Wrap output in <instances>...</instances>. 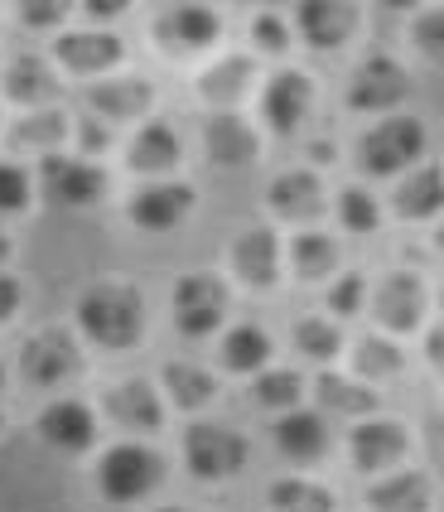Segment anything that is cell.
<instances>
[{
  "mask_svg": "<svg viewBox=\"0 0 444 512\" xmlns=\"http://www.w3.org/2000/svg\"><path fill=\"white\" fill-rule=\"evenodd\" d=\"M78 324H83V334L97 343V348L121 353V348H131V343L140 339V329H145V300L121 281L92 285L83 300H78Z\"/></svg>",
  "mask_w": 444,
  "mask_h": 512,
  "instance_id": "1",
  "label": "cell"
},
{
  "mask_svg": "<svg viewBox=\"0 0 444 512\" xmlns=\"http://www.w3.org/2000/svg\"><path fill=\"white\" fill-rule=\"evenodd\" d=\"M97 484H102L111 503H136V498L165 484V459L155 450H145V445H116L97 464Z\"/></svg>",
  "mask_w": 444,
  "mask_h": 512,
  "instance_id": "2",
  "label": "cell"
},
{
  "mask_svg": "<svg viewBox=\"0 0 444 512\" xmlns=\"http://www.w3.org/2000/svg\"><path fill=\"white\" fill-rule=\"evenodd\" d=\"M425 145V126L416 116H382L358 141V165L367 174H396L406 170Z\"/></svg>",
  "mask_w": 444,
  "mask_h": 512,
  "instance_id": "3",
  "label": "cell"
},
{
  "mask_svg": "<svg viewBox=\"0 0 444 512\" xmlns=\"http://www.w3.org/2000/svg\"><path fill=\"white\" fill-rule=\"evenodd\" d=\"M184 459H189V474L194 479H232L247 469V440L227 426H189L184 435Z\"/></svg>",
  "mask_w": 444,
  "mask_h": 512,
  "instance_id": "4",
  "label": "cell"
},
{
  "mask_svg": "<svg viewBox=\"0 0 444 512\" xmlns=\"http://www.w3.org/2000/svg\"><path fill=\"white\" fill-rule=\"evenodd\" d=\"M78 368H83V353L68 329H39L20 348V377L29 387H63Z\"/></svg>",
  "mask_w": 444,
  "mask_h": 512,
  "instance_id": "5",
  "label": "cell"
},
{
  "mask_svg": "<svg viewBox=\"0 0 444 512\" xmlns=\"http://www.w3.org/2000/svg\"><path fill=\"white\" fill-rule=\"evenodd\" d=\"M222 319H227V285L218 276L198 271V276H184L174 285V324H179V334L208 339Z\"/></svg>",
  "mask_w": 444,
  "mask_h": 512,
  "instance_id": "6",
  "label": "cell"
},
{
  "mask_svg": "<svg viewBox=\"0 0 444 512\" xmlns=\"http://www.w3.org/2000/svg\"><path fill=\"white\" fill-rule=\"evenodd\" d=\"M218 10L213 5H165L155 15V39L165 44L169 54H203L208 44H218Z\"/></svg>",
  "mask_w": 444,
  "mask_h": 512,
  "instance_id": "7",
  "label": "cell"
},
{
  "mask_svg": "<svg viewBox=\"0 0 444 512\" xmlns=\"http://www.w3.org/2000/svg\"><path fill=\"white\" fill-rule=\"evenodd\" d=\"M367 310L382 324V334H411V329H420V319H425V285L411 271H396L387 281H377Z\"/></svg>",
  "mask_w": 444,
  "mask_h": 512,
  "instance_id": "8",
  "label": "cell"
},
{
  "mask_svg": "<svg viewBox=\"0 0 444 512\" xmlns=\"http://www.w3.org/2000/svg\"><path fill=\"white\" fill-rule=\"evenodd\" d=\"M54 58L68 73L97 78V73H111V68L126 58V44H121V34H111V29H68V34L54 39Z\"/></svg>",
  "mask_w": 444,
  "mask_h": 512,
  "instance_id": "9",
  "label": "cell"
},
{
  "mask_svg": "<svg viewBox=\"0 0 444 512\" xmlns=\"http://www.w3.org/2000/svg\"><path fill=\"white\" fill-rule=\"evenodd\" d=\"M309 112H314V83H309L305 73H295V68L276 73L266 83V92H261V121L276 136H295Z\"/></svg>",
  "mask_w": 444,
  "mask_h": 512,
  "instance_id": "10",
  "label": "cell"
},
{
  "mask_svg": "<svg viewBox=\"0 0 444 512\" xmlns=\"http://www.w3.org/2000/svg\"><path fill=\"white\" fill-rule=\"evenodd\" d=\"M406 92H411L406 68L387 54H372L353 73V83H348V107H358V112H391Z\"/></svg>",
  "mask_w": 444,
  "mask_h": 512,
  "instance_id": "11",
  "label": "cell"
},
{
  "mask_svg": "<svg viewBox=\"0 0 444 512\" xmlns=\"http://www.w3.org/2000/svg\"><path fill=\"white\" fill-rule=\"evenodd\" d=\"M295 25L309 49H343L358 34V5L348 0H300L295 5Z\"/></svg>",
  "mask_w": 444,
  "mask_h": 512,
  "instance_id": "12",
  "label": "cell"
},
{
  "mask_svg": "<svg viewBox=\"0 0 444 512\" xmlns=\"http://www.w3.org/2000/svg\"><path fill=\"white\" fill-rule=\"evenodd\" d=\"M44 194L58 208H92L107 194V174L92 160H44Z\"/></svg>",
  "mask_w": 444,
  "mask_h": 512,
  "instance_id": "13",
  "label": "cell"
},
{
  "mask_svg": "<svg viewBox=\"0 0 444 512\" xmlns=\"http://www.w3.org/2000/svg\"><path fill=\"white\" fill-rule=\"evenodd\" d=\"M189 208H194L189 184H145L131 199V223L145 232H169L189 218Z\"/></svg>",
  "mask_w": 444,
  "mask_h": 512,
  "instance_id": "14",
  "label": "cell"
},
{
  "mask_svg": "<svg viewBox=\"0 0 444 512\" xmlns=\"http://www.w3.org/2000/svg\"><path fill=\"white\" fill-rule=\"evenodd\" d=\"M203 145H208V160L218 165V170H247L251 160L261 155V141H256V131H251L242 116L232 112H218L208 121V131H203Z\"/></svg>",
  "mask_w": 444,
  "mask_h": 512,
  "instance_id": "15",
  "label": "cell"
},
{
  "mask_svg": "<svg viewBox=\"0 0 444 512\" xmlns=\"http://www.w3.org/2000/svg\"><path fill=\"white\" fill-rule=\"evenodd\" d=\"M232 271L251 290H271L280 281V242L271 228H247L232 242Z\"/></svg>",
  "mask_w": 444,
  "mask_h": 512,
  "instance_id": "16",
  "label": "cell"
},
{
  "mask_svg": "<svg viewBox=\"0 0 444 512\" xmlns=\"http://www.w3.org/2000/svg\"><path fill=\"white\" fill-rule=\"evenodd\" d=\"M107 416L121 430H136V435H150V430L165 426V406H160L155 387H150L145 377H131V382L111 387L107 392Z\"/></svg>",
  "mask_w": 444,
  "mask_h": 512,
  "instance_id": "17",
  "label": "cell"
},
{
  "mask_svg": "<svg viewBox=\"0 0 444 512\" xmlns=\"http://www.w3.org/2000/svg\"><path fill=\"white\" fill-rule=\"evenodd\" d=\"M266 203L276 208L280 218H290V223H309V218L324 213V179L309 170H285L271 179Z\"/></svg>",
  "mask_w": 444,
  "mask_h": 512,
  "instance_id": "18",
  "label": "cell"
},
{
  "mask_svg": "<svg viewBox=\"0 0 444 512\" xmlns=\"http://www.w3.org/2000/svg\"><path fill=\"white\" fill-rule=\"evenodd\" d=\"M39 435L54 445V450H68V455H83L87 445L97 440V421L83 401H54L39 411Z\"/></svg>",
  "mask_w": 444,
  "mask_h": 512,
  "instance_id": "19",
  "label": "cell"
},
{
  "mask_svg": "<svg viewBox=\"0 0 444 512\" xmlns=\"http://www.w3.org/2000/svg\"><path fill=\"white\" fill-rule=\"evenodd\" d=\"M150 102H155V87L145 83V78H107V83H97L87 92V107L102 116V121H111V126L145 116Z\"/></svg>",
  "mask_w": 444,
  "mask_h": 512,
  "instance_id": "20",
  "label": "cell"
},
{
  "mask_svg": "<svg viewBox=\"0 0 444 512\" xmlns=\"http://www.w3.org/2000/svg\"><path fill=\"white\" fill-rule=\"evenodd\" d=\"M348 450H353V464L362 474H382L406 455V430H401V421H367V426L353 430Z\"/></svg>",
  "mask_w": 444,
  "mask_h": 512,
  "instance_id": "21",
  "label": "cell"
},
{
  "mask_svg": "<svg viewBox=\"0 0 444 512\" xmlns=\"http://www.w3.org/2000/svg\"><path fill=\"white\" fill-rule=\"evenodd\" d=\"M126 165L136 174H165L179 165V136H174V126L165 121H145L131 145H126Z\"/></svg>",
  "mask_w": 444,
  "mask_h": 512,
  "instance_id": "22",
  "label": "cell"
},
{
  "mask_svg": "<svg viewBox=\"0 0 444 512\" xmlns=\"http://www.w3.org/2000/svg\"><path fill=\"white\" fill-rule=\"evenodd\" d=\"M68 116L54 112V107H44V112H29L15 121V131H10V150H20V155H44V160H54V150L68 141Z\"/></svg>",
  "mask_w": 444,
  "mask_h": 512,
  "instance_id": "23",
  "label": "cell"
},
{
  "mask_svg": "<svg viewBox=\"0 0 444 512\" xmlns=\"http://www.w3.org/2000/svg\"><path fill=\"white\" fill-rule=\"evenodd\" d=\"M54 92H58V78H54V68H49L39 54L10 58V68H5V97H10V102L39 107V102H49Z\"/></svg>",
  "mask_w": 444,
  "mask_h": 512,
  "instance_id": "24",
  "label": "cell"
},
{
  "mask_svg": "<svg viewBox=\"0 0 444 512\" xmlns=\"http://www.w3.org/2000/svg\"><path fill=\"white\" fill-rule=\"evenodd\" d=\"M251 78H256V63L247 54H227L198 78V92L208 102H218V107H232V102H242L251 92Z\"/></svg>",
  "mask_w": 444,
  "mask_h": 512,
  "instance_id": "25",
  "label": "cell"
},
{
  "mask_svg": "<svg viewBox=\"0 0 444 512\" xmlns=\"http://www.w3.org/2000/svg\"><path fill=\"white\" fill-rule=\"evenodd\" d=\"M276 445H280V455L309 464V459H319L329 450V426L319 416H309V411H290V416L276 421Z\"/></svg>",
  "mask_w": 444,
  "mask_h": 512,
  "instance_id": "26",
  "label": "cell"
},
{
  "mask_svg": "<svg viewBox=\"0 0 444 512\" xmlns=\"http://www.w3.org/2000/svg\"><path fill=\"white\" fill-rule=\"evenodd\" d=\"M367 503H372V512H425V503H430V479L416 474V469L387 474L382 484H372Z\"/></svg>",
  "mask_w": 444,
  "mask_h": 512,
  "instance_id": "27",
  "label": "cell"
},
{
  "mask_svg": "<svg viewBox=\"0 0 444 512\" xmlns=\"http://www.w3.org/2000/svg\"><path fill=\"white\" fill-rule=\"evenodd\" d=\"M440 208H444V170L440 165H420L416 174L401 179V189H396V213H406V218H430V213H440Z\"/></svg>",
  "mask_w": 444,
  "mask_h": 512,
  "instance_id": "28",
  "label": "cell"
},
{
  "mask_svg": "<svg viewBox=\"0 0 444 512\" xmlns=\"http://www.w3.org/2000/svg\"><path fill=\"white\" fill-rule=\"evenodd\" d=\"M165 392L179 411H198V406H208V401L218 397V377L208 368H198V363H169Z\"/></svg>",
  "mask_w": 444,
  "mask_h": 512,
  "instance_id": "29",
  "label": "cell"
},
{
  "mask_svg": "<svg viewBox=\"0 0 444 512\" xmlns=\"http://www.w3.org/2000/svg\"><path fill=\"white\" fill-rule=\"evenodd\" d=\"M271 363V334L256 324H237L222 339V368L227 372H261Z\"/></svg>",
  "mask_w": 444,
  "mask_h": 512,
  "instance_id": "30",
  "label": "cell"
},
{
  "mask_svg": "<svg viewBox=\"0 0 444 512\" xmlns=\"http://www.w3.org/2000/svg\"><path fill=\"white\" fill-rule=\"evenodd\" d=\"M290 266H295V276L300 281H324L338 271V242L324 237V232H300L295 242H290Z\"/></svg>",
  "mask_w": 444,
  "mask_h": 512,
  "instance_id": "31",
  "label": "cell"
},
{
  "mask_svg": "<svg viewBox=\"0 0 444 512\" xmlns=\"http://www.w3.org/2000/svg\"><path fill=\"white\" fill-rule=\"evenodd\" d=\"M314 397L324 401L329 411H343V416H367V411H377V397L358 387V382H348V377H338V372H319L314 377Z\"/></svg>",
  "mask_w": 444,
  "mask_h": 512,
  "instance_id": "32",
  "label": "cell"
},
{
  "mask_svg": "<svg viewBox=\"0 0 444 512\" xmlns=\"http://www.w3.org/2000/svg\"><path fill=\"white\" fill-rule=\"evenodd\" d=\"M266 498H271V512H333V493L309 479H276Z\"/></svg>",
  "mask_w": 444,
  "mask_h": 512,
  "instance_id": "33",
  "label": "cell"
},
{
  "mask_svg": "<svg viewBox=\"0 0 444 512\" xmlns=\"http://www.w3.org/2000/svg\"><path fill=\"white\" fill-rule=\"evenodd\" d=\"M300 397H305V377H300V372L276 368V372H261V377H256V401L280 411V416L300 411Z\"/></svg>",
  "mask_w": 444,
  "mask_h": 512,
  "instance_id": "34",
  "label": "cell"
},
{
  "mask_svg": "<svg viewBox=\"0 0 444 512\" xmlns=\"http://www.w3.org/2000/svg\"><path fill=\"white\" fill-rule=\"evenodd\" d=\"M353 363H358L362 377H396L406 358H401V348L387 334H367V339L353 343Z\"/></svg>",
  "mask_w": 444,
  "mask_h": 512,
  "instance_id": "35",
  "label": "cell"
},
{
  "mask_svg": "<svg viewBox=\"0 0 444 512\" xmlns=\"http://www.w3.org/2000/svg\"><path fill=\"white\" fill-rule=\"evenodd\" d=\"M295 348H300L305 358H314V363H333V358L343 353V334H338V324L309 314V319L295 324Z\"/></svg>",
  "mask_w": 444,
  "mask_h": 512,
  "instance_id": "36",
  "label": "cell"
},
{
  "mask_svg": "<svg viewBox=\"0 0 444 512\" xmlns=\"http://www.w3.org/2000/svg\"><path fill=\"white\" fill-rule=\"evenodd\" d=\"M338 218H343V228L348 232H377L382 208L372 203L367 189H343V194H338Z\"/></svg>",
  "mask_w": 444,
  "mask_h": 512,
  "instance_id": "37",
  "label": "cell"
},
{
  "mask_svg": "<svg viewBox=\"0 0 444 512\" xmlns=\"http://www.w3.org/2000/svg\"><path fill=\"white\" fill-rule=\"evenodd\" d=\"M251 39H256V49H266V54H285V49H290L285 15H280V10H256V15H251Z\"/></svg>",
  "mask_w": 444,
  "mask_h": 512,
  "instance_id": "38",
  "label": "cell"
},
{
  "mask_svg": "<svg viewBox=\"0 0 444 512\" xmlns=\"http://www.w3.org/2000/svg\"><path fill=\"white\" fill-rule=\"evenodd\" d=\"M411 44H416L425 58L444 63V10H420L416 25H411Z\"/></svg>",
  "mask_w": 444,
  "mask_h": 512,
  "instance_id": "39",
  "label": "cell"
},
{
  "mask_svg": "<svg viewBox=\"0 0 444 512\" xmlns=\"http://www.w3.org/2000/svg\"><path fill=\"white\" fill-rule=\"evenodd\" d=\"M29 203V174L10 160H0V213H20Z\"/></svg>",
  "mask_w": 444,
  "mask_h": 512,
  "instance_id": "40",
  "label": "cell"
},
{
  "mask_svg": "<svg viewBox=\"0 0 444 512\" xmlns=\"http://www.w3.org/2000/svg\"><path fill=\"white\" fill-rule=\"evenodd\" d=\"M68 15H73L68 0H25V5H20V20H25L29 29H54V25H63Z\"/></svg>",
  "mask_w": 444,
  "mask_h": 512,
  "instance_id": "41",
  "label": "cell"
},
{
  "mask_svg": "<svg viewBox=\"0 0 444 512\" xmlns=\"http://www.w3.org/2000/svg\"><path fill=\"white\" fill-rule=\"evenodd\" d=\"M362 300H367V281H362L358 271H348L343 281H333V290H329V310L333 314H358Z\"/></svg>",
  "mask_w": 444,
  "mask_h": 512,
  "instance_id": "42",
  "label": "cell"
},
{
  "mask_svg": "<svg viewBox=\"0 0 444 512\" xmlns=\"http://www.w3.org/2000/svg\"><path fill=\"white\" fill-rule=\"evenodd\" d=\"M15 310H20V281L0 276V324H5V319H15Z\"/></svg>",
  "mask_w": 444,
  "mask_h": 512,
  "instance_id": "43",
  "label": "cell"
},
{
  "mask_svg": "<svg viewBox=\"0 0 444 512\" xmlns=\"http://www.w3.org/2000/svg\"><path fill=\"white\" fill-rule=\"evenodd\" d=\"M83 10L92 20H107V15H126V0H87Z\"/></svg>",
  "mask_w": 444,
  "mask_h": 512,
  "instance_id": "44",
  "label": "cell"
},
{
  "mask_svg": "<svg viewBox=\"0 0 444 512\" xmlns=\"http://www.w3.org/2000/svg\"><path fill=\"white\" fill-rule=\"evenodd\" d=\"M78 136H83L87 150H102V145H107V131H102L97 121H83V126H78Z\"/></svg>",
  "mask_w": 444,
  "mask_h": 512,
  "instance_id": "45",
  "label": "cell"
},
{
  "mask_svg": "<svg viewBox=\"0 0 444 512\" xmlns=\"http://www.w3.org/2000/svg\"><path fill=\"white\" fill-rule=\"evenodd\" d=\"M5 256H10V237L0 232V261H5Z\"/></svg>",
  "mask_w": 444,
  "mask_h": 512,
  "instance_id": "46",
  "label": "cell"
},
{
  "mask_svg": "<svg viewBox=\"0 0 444 512\" xmlns=\"http://www.w3.org/2000/svg\"><path fill=\"white\" fill-rule=\"evenodd\" d=\"M435 237H440V252H444V223H440V232H435Z\"/></svg>",
  "mask_w": 444,
  "mask_h": 512,
  "instance_id": "47",
  "label": "cell"
},
{
  "mask_svg": "<svg viewBox=\"0 0 444 512\" xmlns=\"http://www.w3.org/2000/svg\"><path fill=\"white\" fill-rule=\"evenodd\" d=\"M160 512H184V508H160Z\"/></svg>",
  "mask_w": 444,
  "mask_h": 512,
  "instance_id": "48",
  "label": "cell"
},
{
  "mask_svg": "<svg viewBox=\"0 0 444 512\" xmlns=\"http://www.w3.org/2000/svg\"><path fill=\"white\" fill-rule=\"evenodd\" d=\"M0 387H5V372H0Z\"/></svg>",
  "mask_w": 444,
  "mask_h": 512,
  "instance_id": "49",
  "label": "cell"
},
{
  "mask_svg": "<svg viewBox=\"0 0 444 512\" xmlns=\"http://www.w3.org/2000/svg\"><path fill=\"white\" fill-rule=\"evenodd\" d=\"M0 426H5V416H0Z\"/></svg>",
  "mask_w": 444,
  "mask_h": 512,
  "instance_id": "50",
  "label": "cell"
}]
</instances>
